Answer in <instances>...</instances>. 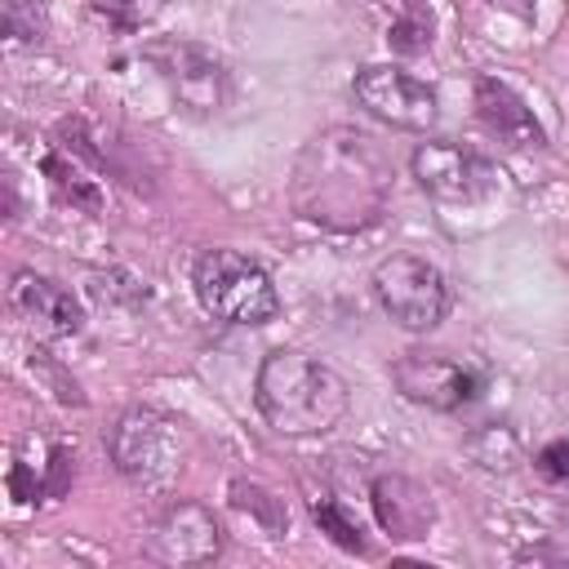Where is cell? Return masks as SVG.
Masks as SVG:
<instances>
[{
  "label": "cell",
  "mask_w": 569,
  "mask_h": 569,
  "mask_svg": "<svg viewBox=\"0 0 569 569\" xmlns=\"http://www.w3.org/2000/svg\"><path fill=\"white\" fill-rule=\"evenodd\" d=\"M391 200V160L387 151L351 129L329 124L302 142L289 178V204L298 218L325 231H365L387 213Z\"/></svg>",
  "instance_id": "1"
},
{
  "label": "cell",
  "mask_w": 569,
  "mask_h": 569,
  "mask_svg": "<svg viewBox=\"0 0 569 569\" xmlns=\"http://www.w3.org/2000/svg\"><path fill=\"white\" fill-rule=\"evenodd\" d=\"M40 169H44V178L53 182V191L67 200V204H76V209H84V213H102V187L76 164V160H67V156H58V151H49L44 160H40Z\"/></svg>",
  "instance_id": "14"
},
{
  "label": "cell",
  "mask_w": 569,
  "mask_h": 569,
  "mask_svg": "<svg viewBox=\"0 0 569 569\" xmlns=\"http://www.w3.org/2000/svg\"><path fill=\"white\" fill-rule=\"evenodd\" d=\"M253 400L267 427L280 436H325L342 422L351 405L342 373L293 347H276L262 356Z\"/></svg>",
  "instance_id": "2"
},
{
  "label": "cell",
  "mask_w": 569,
  "mask_h": 569,
  "mask_svg": "<svg viewBox=\"0 0 569 569\" xmlns=\"http://www.w3.org/2000/svg\"><path fill=\"white\" fill-rule=\"evenodd\" d=\"M409 169H413L418 187L445 204H476L498 187V173L485 156H476L458 142H445V138L418 142L409 156Z\"/></svg>",
  "instance_id": "8"
},
{
  "label": "cell",
  "mask_w": 569,
  "mask_h": 569,
  "mask_svg": "<svg viewBox=\"0 0 569 569\" xmlns=\"http://www.w3.org/2000/svg\"><path fill=\"white\" fill-rule=\"evenodd\" d=\"M9 307L36 333H44V338H71V333L84 329V311H80L76 293L67 284L31 271V267H22V271L9 276Z\"/></svg>",
  "instance_id": "11"
},
{
  "label": "cell",
  "mask_w": 569,
  "mask_h": 569,
  "mask_svg": "<svg viewBox=\"0 0 569 569\" xmlns=\"http://www.w3.org/2000/svg\"><path fill=\"white\" fill-rule=\"evenodd\" d=\"M369 507H373V520L378 529L391 538V542H418L431 533L436 525V502H431V489L413 476H378L369 485Z\"/></svg>",
  "instance_id": "12"
},
{
  "label": "cell",
  "mask_w": 569,
  "mask_h": 569,
  "mask_svg": "<svg viewBox=\"0 0 569 569\" xmlns=\"http://www.w3.org/2000/svg\"><path fill=\"white\" fill-rule=\"evenodd\" d=\"M142 58L169 84L178 107H187L191 116H218L231 102V76L209 49L191 40H151Z\"/></svg>",
  "instance_id": "6"
},
{
  "label": "cell",
  "mask_w": 569,
  "mask_h": 569,
  "mask_svg": "<svg viewBox=\"0 0 569 569\" xmlns=\"http://www.w3.org/2000/svg\"><path fill=\"white\" fill-rule=\"evenodd\" d=\"M391 382H396V391L405 400L427 405V409H440V413L471 405V396L480 387V378L467 365L449 360L445 351H405L391 365Z\"/></svg>",
  "instance_id": "10"
},
{
  "label": "cell",
  "mask_w": 569,
  "mask_h": 569,
  "mask_svg": "<svg viewBox=\"0 0 569 569\" xmlns=\"http://www.w3.org/2000/svg\"><path fill=\"white\" fill-rule=\"evenodd\" d=\"M489 4L502 9V13H511V18H520V22L533 18V0H489Z\"/></svg>",
  "instance_id": "22"
},
{
  "label": "cell",
  "mask_w": 569,
  "mask_h": 569,
  "mask_svg": "<svg viewBox=\"0 0 569 569\" xmlns=\"http://www.w3.org/2000/svg\"><path fill=\"white\" fill-rule=\"evenodd\" d=\"M191 284L200 307L227 325H267L280 311V293L271 276L240 249H204L196 258Z\"/></svg>",
  "instance_id": "4"
},
{
  "label": "cell",
  "mask_w": 569,
  "mask_h": 569,
  "mask_svg": "<svg viewBox=\"0 0 569 569\" xmlns=\"http://www.w3.org/2000/svg\"><path fill=\"white\" fill-rule=\"evenodd\" d=\"M107 453L138 489H169L187 462V431L178 418L133 405L107 427Z\"/></svg>",
  "instance_id": "3"
},
{
  "label": "cell",
  "mask_w": 569,
  "mask_h": 569,
  "mask_svg": "<svg viewBox=\"0 0 569 569\" xmlns=\"http://www.w3.org/2000/svg\"><path fill=\"white\" fill-rule=\"evenodd\" d=\"M373 298L400 329H413V333L436 329L449 311V284H445L440 267L418 253L382 258L373 267Z\"/></svg>",
  "instance_id": "5"
},
{
  "label": "cell",
  "mask_w": 569,
  "mask_h": 569,
  "mask_svg": "<svg viewBox=\"0 0 569 569\" xmlns=\"http://www.w3.org/2000/svg\"><path fill=\"white\" fill-rule=\"evenodd\" d=\"M4 36L13 44L40 40V18L36 13H22V0H4Z\"/></svg>",
  "instance_id": "21"
},
{
  "label": "cell",
  "mask_w": 569,
  "mask_h": 569,
  "mask_svg": "<svg viewBox=\"0 0 569 569\" xmlns=\"http://www.w3.org/2000/svg\"><path fill=\"white\" fill-rule=\"evenodd\" d=\"M387 44L396 53H422L431 44V13L418 0H400V13L387 27Z\"/></svg>",
  "instance_id": "16"
},
{
  "label": "cell",
  "mask_w": 569,
  "mask_h": 569,
  "mask_svg": "<svg viewBox=\"0 0 569 569\" xmlns=\"http://www.w3.org/2000/svg\"><path fill=\"white\" fill-rule=\"evenodd\" d=\"M471 453H476L480 467H489V471H507V467L516 462L520 445H516V436H511L507 427H485V431L471 436Z\"/></svg>",
  "instance_id": "18"
},
{
  "label": "cell",
  "mask_w": 569,
  "mask_h": 569,
  "mask_svg": "<svg viewBox=\"0 0 569 569\" xmlns=\"http://www.w3.org/2000/svg\"><path fill=\"white\" fill-rule=\"evenodd\" d=\"M231 507L236 511H244V516H253L271 538H280L284 529H289V507H284V498H276L267 485H258V480H231Z\"/></svg>",
  "instance_id": "15"
},
{
  "label": "cell",
  "mask_w": 569,
  "mask_h": 569,
  "mask_svg": "<svg viewBox=\"0 0 569 569\" xmlns=\"http://www.w3.org/2000/svg\"><path fill=\"white\" fill-rule=\"evenodd\" d=\"M476 116H480V124H485L498 142H507V147H516V151H538V147H547V133H542L538 116L529 111V102H525L507 80H498V76H480V80H476Z\"/></svg>",
  "instance_id": "13"
},
{
  "label": "cell",
  "mask_w": 569,
  "mask_h": 569,
  "mask_svg": "<svg viewBox=\"0 0 569 569\" xmlns=\"http://www.w3.org/2000/svg\"><path fill=\"white\" fill-rule=\"evenodd\" d=\"M147 556L160 565H209L222 556V525L204 502H169L147 538Z\"/></svg>",
  "instance_id": "9"
},
{
  "label": "cell",
  "mask_w": 569,
  "mask_h": 569,
  "mask_svg": "<svg viewBox=\"0 0 569 569\" xmlns=\"http://www.w3.org/2000/svg\"><path fill=\"white\" fill-rule=\"evenodd\" d=\"M93 9H107V13H138V0H93Z\"/></svg>",
  "instance_id": "23"
},
{
  "label": "cell",
  "mask_w": 569,
  "mask_h": 569,
  "mask_svg": "<svg viewBox=\"0 0 569 569\" xmlns=\"http://www.w3.org/2000/svg\"><path fill=\"white\" fill-rule=\"evenodd\" d=\"M31 369H36V373H40V378L53 387V396H58L62 405H84V396H80L76 378H67V373H62V369L49 360V351H36V356H31Z\"/></svg>",
  "instance_id": "19"
},
{
  "label": "cell",
  "mask_w": 569,
  "mask_h": 569,
  "mask_svg": "<svg viewBox=\"0 0 569 569\" xmlns=\"http://www.w3.org/2000/svg\"><path fill=\"white\" fill-rule=\"evenodd\" d=\"M533 471L551 485H565L569 480V440H547L533 458Z\"/></svg>",
  "instance_id": "20"
},
{
  "label": "cell",
  "mask_w": 569,
  "mask_h": 569,
  "mask_svg": "<svg viewBox=\"0 0 569 569\" xmlns=\"http://www.w3.org/2000/svg\"><path fill=\"white\" fill-rule=\"evenodd\" d=\"M311 520L320 525V533H329L342 551H356V556H365V538H360V525L333 502V498H320V502H311Z\"/></svg>",
  "instance_id": "17"
},
{
  "label": "cell",
  "mask_w": 569,
  "mask_h": 569,
  "mask_svg": "<svg viewBox=\"0 0 569 569\" xmlns=\"http://www.w3.org/2000/svg\"><path fill=\"white\" fill-rule=\"evenodd\" d=\"M351 93L373 120L405 129V133H422L436 120V89L427 80H418L413 71L391 67V62L360 67L351 80Z\"/></svg>",
  "instance_id": "7"
}]
</instances>
